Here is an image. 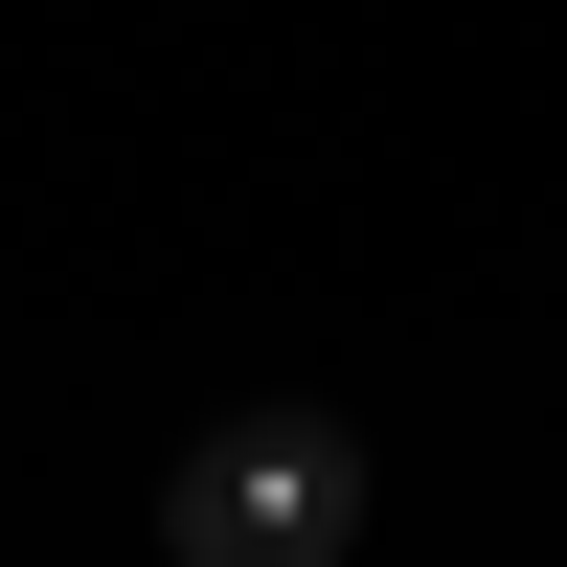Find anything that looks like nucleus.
<instances>
[{
	"instance_id": "nucleus-1",
	"label": "nucleus",
	"mask_w": 567,
	"mask_h": 567,
	"mask_svg": "<svg viewBox=\"0 0 567 567\" xmlns=\"http://www.w3.org/2000/svg\"><path fill=\"white\" fill-rule=\"evenodd\" d=\"M159 545L182 567H341L363 545V432L341 409H227V432L159 477Z\"/></svg>"
}]
</instances>
